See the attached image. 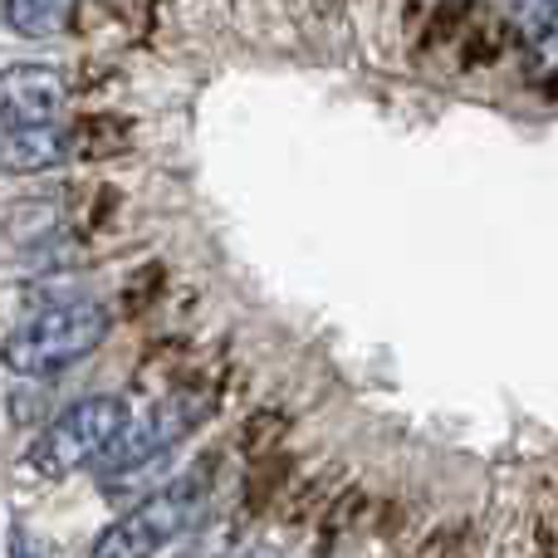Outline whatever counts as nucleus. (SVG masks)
Wrapping results in <instances>:
<instances>
[{"mask_svg":"<svg viewBox=\"0 0 558 558\" xmlns=\"http://www.w3.org/2000/svg\"><path fill=\"white\" fill-rule=\"evenodd\" d=\"M78 143V128L54 123H0V172L5 177H35L49 167L69 162Z\"/></svg>","mask_w":558,"mask_h":558,"instance_id":"6","label":"nucleus"},{"mask_svg":"<svg viewBox=\"0 0 558 558\" xmlns=\"http://www.w3.org/2000/svg\"><path fill=\"white\" fill-rule=\"evenodd\" d=\"M78 0H5V25L25 39L64 35L74 25Z\"/></svg>","mask_w":558,"mask_h":558,"instance_id":"7","label":"nucleus"},{"mask_svg":"<svg viewBox=\"0 0 558 558\" xmlns=\"http://www.w3.org/2000/svg\"><path fill=\"white\" fill-rule=\"evenodd\" d=\"M128 402L113 392H98V397H84V402L64 407L45 432L29 441V471L35 475H49V481H64V475H78L88 465L104 461V451L118 441V432L128 426Z\"/></svg>","mask_w":558,"mask_h":558,"instance_id":"3","label":"nucleus"},{"mask_svg":"<svg viewBox=\"0 0 558 558\" xmlns=\"http://www.w3.org/2000/svg\"><path fill=\"white\" fill-rule=\"evenodd\" d=\"M211 481H216V461H202V465H192V471H182L177 481H167L162 490L137 500L123 520L108 524L94 539L88 558H157L167 544H177L196 524V514L206 510Z\"/></svg>","mask_w":558,"mask_h":558,"instance_id":"1","label":"nucleus"},{"mask_svg":"<svg viewBox=\"0 0 558 558\" xmlns=\"http://www.w3.org/2000/svg\"><path fill=\"white\" fill-rule=\"evenodd\" d=\"M514 20H520V35L534 49L558 39V0H514Z\"/></svg>","mask_w":558,"mask_h":558,"instance_id":"8","label":"nucleus"},{"mask_svg":"<svg viewBox=\"0 0 558 558\" xmlns=\"http://www.w3.org/2000/svg\"><path fill=\"white\" fill-rule=\"evenodd\" d=\"M69 104V78L54 64L0 69V123H54Z\"/></svg>","mask_w":558,"mask_h":558,"instance_id":"5","label":"nucleus"},{"mask_svg":"<svg viewBox=\"0 0 558 558\" xmlns=\"http://www.w3.org/2000/svg\"><path fill=\"white\" fill-rule=\"evenodd\" d=\"M10 558H45V549L35 544L29 530H10Z\"/></svg>","mask_w":558,"mask_h":558,"instance_id":"9","label":"nucleus"},{"mask_svg":"<svg viewBox=\"0 0 558 558\" xmlns=\"http://www.w3.org/2000/svg\"><path fill=\"white\" fill-rule=\"evenodd\" d=\"M241 558H284V554H279L275 544H255V549H245Z\"/></svg>","mask_w":558,"mask_h":558,"instance_id":"10","label":"nucleus"},{"mask_svg":"<svg viewBox=\"0 0 558 558\" xmlns=\"http://www.w3.org/2000/svg\"><path fill=\"white\" fill-rule=\"evenodd\" d=\"M206 412H211V397L177 392V397H167V402H157L153 412H143L137 422L128 416V426L118 432V441L104 451L98 471H137V465L157 461V456L172 451L177 441H186V436L206 422Z\"/></svg>","mask_w":558,"mask_h":558,"instance_id":"4","label":"nucleus"},{"mask_svg":"<svg viewBox=\"0 0 558 558\" xmlns=\"http://www.w3.org/2000/svg\"><path fill=\"white\" fill-rule=\"evenodd\" d=\"M108 308L98 299H64L49 304L45 314H35L25 328L0 343V363L20 377H49L64 367L84 363L88 353H98V343L108 338Z\"/></svg>","mask_w":558,"mask_h":558,"instance_id":"2","label":"nucleus"}]
</instances>
